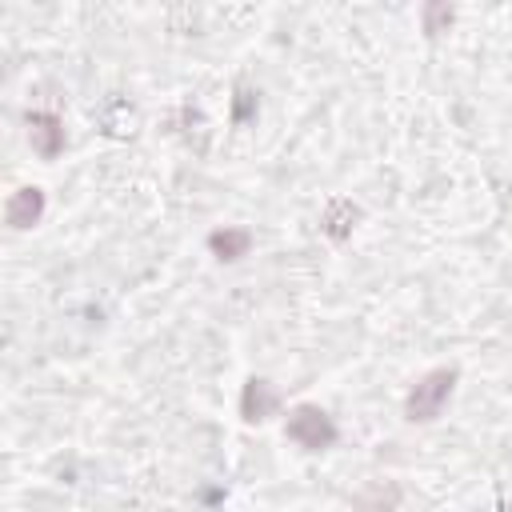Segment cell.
I'll return each mask as SVG.
<instances>
[{
	"label": "cell",
	"mask_w": 512,
	"mask_h": 512,
	"mask_svg": "<svg viewBox=\"0 0 512 512\" xmlns=\"http://www.w3.org/2000/svg\"><path fill=\"white\" fill-rule=\"evenodd\" d=\"M456 380H460V368L456 364H440V368H428L404 396V420L408 424H432L444 404L452 400L456 392Z\"/></svg>",
	"instance_id": "1"
},
{
	"label": "cell",
	"mask_w": 512,
	"mask_h": 512,
	"mask_svg": "<svg viewBox=\"0 0 512 512\" xmlns=\"http://www.w3.org/2000/svg\"><path fill=\"white\" fill-rule=\"evenodd\" d=\"M284 436L292 444H300L304 452H328L340 440V428L320 404H296L284 420Z\"/></svg>",
	"instance_id": "2"
},
{
	"label": "cell",
	"mask_w": 512,
	"mask_h": 512,
	"mask_svg": "<svg viewBox=\"0 0 512 512\" xmlns=\"http://www.w3.org/2000/svg\"><path fill=\"white\" fill-rule=\"evenodd\" d=\"M280 404H284V396H280V388L268 376H248L244 380V388H240V420L244 424L272 420L280 412Z\"/></svg>",
	"instance_id": "3"
},
{
	"label": "cell",
	"mask_w": 512,
	"mask_h": 512,
	"mask_svg": "<svg viewBox=\"0 0 512 512\" xmlns=\"http://www.w3.org/2000/svg\"><path fill=\"white\" fill-rule=\"evenodd\" d=\"M28 144H32V152H36L40 160H56V156L64 152V144H68L64 120H60L56 112H48V108L28 112Z\"/></svg>",
	"instance_id": "4"
},
{
	"label": "cell",
	"mask_w": 512,
	"mask_h": 512,
	"mask_svg": "<svg viewBox=\"0 0 512 512\" xmlns=\"http://www.w3.org/2000/svg\"><path fill=\"white\" fill-rule=\"evenodd\" d=\"M44 208H48L44 188H40V184H24V188H16V192L8 196V204H4V224H8L12 232H28V228L40 224Z\"/></svg>",
	"instance_id": "5"
},
{
	"label": "cell",
	"mask_w": 512,
	"mask_h": 512,
	"mask_svg": "<svg viewBox=\"0 0 512 512\" xmlns=\"http://www.w3.org/2000/svg\"><path fill=\"white\" fill-rule=\"evenodd\" d=\"M360 204L356 200H348V196H332L328 204H324V212H320V232L332 240V244H344L352 232H356V224H360Z\"/></svg>",
	"instance_id": "6"
},
{
	"label": "cell",
	"mask_w": 512,
	"mask_h": 512,
	"mask_svg": "<svg viewBox=\"0 0 512 512\" xmlns=\"http://www.w3.org/2000/svg\"><path fill=\"white\" fill-rule=\"evenodd\" d=\"M208 252L220 260V264H236L252 252V228H240V224H224V228H212L208 232Z\"/></svg>",
	"instance_id": "7"
},
{
	"label": "cell",
	"mask_w": 512,
	"mask_h": 512,
	"mask_svg": "<svg viewBox=\"0 0 512 512\" xmlns=\"http://www.w3.org/2000/svg\"><path fill=\"white\" fill-rule=\"evenodd\" d=\"M400 496H404V488H400L396 480H376V484H368V488L352 500V512H396Z\"/></svg>",
	"instance_id": "8"
},
{
	"label": "cell",
	"mask_w": 512,
	"mask_h": 512,
	"mask_svg": "<svg viewBox=\"0 0 512 512\" xmlns=\"http://www.w3.org/2000/svg\"><path fill=\"white\" fill-rule=\"evenodd\" d=\"M256 112H260V92L248 88V84H236L232 88V124L244 128V124L256 120Z\"/></svg>",
	"instance_id": "9"
},
{
	"label": "cell",
	"mask_w": 512,
	"mask_h": 512,
	"mask_svg": "<svg viewBox=\"0 0 512 512\" xmlns=\"http://www.w3.org/2000/svg\"><path fill=\"white\" fill-rule=\"evenodd\" d=\"M452 20H456V8H452V4H424V32H428V36L448 32Z\"/></svg>",
	"instance_id": "10"
}]
</instances>
